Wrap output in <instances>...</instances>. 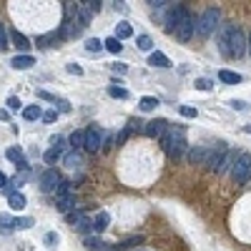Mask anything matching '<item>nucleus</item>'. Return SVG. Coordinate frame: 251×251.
<instances>
[{"label":"nucleus","instance_id":"obj_1","mask_svg":"<svg viewBox=\"0 0 251 251\" xmlns=\"http://www.w3.org/2000/svg\"><path fill=\"white\" fill-rule=\"evenodd\" d=\"M194 28H196V18L191 16V10L186 5H176L171 8V16L166 20V31L176 35V40L188 43L191 35H194Z\"/></svg>","mask_w":251,"mask_h":251},{"label":"nucleus","instance_id":"obj_2","mask_svg":"<svg viewBox=\"0 0 251 251\" xmlns=\"http://www.w3.org/2000/svg\"><path fill=\"white\" fill-rule=\"evenodd\" d=\"M161 143H164V151L176 161V158H181L184 156V149H186V136H184V131L181 128H168L164 138H161Z\"/></svg>","mask_w":251,"mask_h":251},{"label":"nucleus","instance_id":"obj_3","mask_svg":"<svg viewBox=\"0 0 251 251\" xmlns=\"http://www.w3.org/2000/svg\"><path fill=\"white\" fill-rule=\"evenodd\" d=\"M218 18H221V10H218V8H206V10L201 13V18L196 20V28H194L196 38H201V40L209 38V35L216 31Z\"/></svg>","mask_w":251,"mask_h":251},{"label":"nucleus","instance_id":"obj_4","mask_svg":"<svg viewBox=\"0 0 251 251\" xmlns=\"http://www.w3.org/2000/svg\"><path fill=\"white\" fill-rule=\"evenodd\" d=\"M249 50V40L239 25L234 28V33L229 35V58H241Z\"/></svg>","mask_w":251,"mask_h":251},{"label":"nucleus","instance_id":"obj_5","mask_svg":"<svg viewBox=\"0 0 251 251\" xmlns=\"http://www.w3.org/2000/svg\"><path fill=\"white\" fill-rule=\"evenodd\" d=\"M249 176H251V156H249V153H241L239 158L234 161V166H231V179H234L236 184H246Z\"/></svg>","mask_w":251,"mask_h":251},{"label":"nucleus","instance_id":"obj_6","mask_svg":"<svg viewBox=\"0 0 251 251\" xmlns=\"http://www.w3.org/2000/svg\"><path fill=\"white\" fill-rule=\"evenodd\" d=\"M100 146H103V131L96 128V126L85 128V146H83V149L88 153H96V151H100Z\"/></svg>","mask_w":251,"mask_h":251},{"label":"nucleus","instance_id":"obj_7","mask_svg":"<svg viewBox=\"0 0 251 251\" xmlns=\"http://www.w3.org/2000/svg\"><path fill=\"white\" fill-rule=\"evenodd\" d=\"M166 131H168V121H166V118H153V121L146 123L143 134H146V136H151V138H164Z\"/></svg>","mask_w":251,"mask_h":251},{"label":"nucleus","instance_id":"obj_8","mask_svg":"<svg viewBox=\"0 0 251 251\" xmlns=\"http://www.w3.org/2000/svg\"><path fill=\"white\" fill-rule=\"evenodd\" d=\"M58 186H61V173H58L55 168H48L40 176V191L50 194V191H58Z\"/></svg>","mask_w":251,"mask_h":251},{"label":"nucleus","instance_id":"obj_9","mask_svg":"<svg viewBox=\"0 0 251 251\" xmlns=\"http://www.w3.org/2000/svg\"><path fill=\"white\" fill-rule=\"evenodd\" d=\"M91 18H93L91 5H88V3H78V5H76V25H78V28H85L88 23H91Z\"/></svg>","mask_w":251,"mask_h":251},{"label":"nucleus","instance_id":"obj_10","mask_svg":"<svg viewBox=\"0 0 251 251\" xmlns=\"http://www.w3.org/2000/svg\"><path fill=\"white\" fill-rule=\"evenodd\" d=\"M5 158L10 161V164H16L20 171H28V161L23 158V151H20V146H10V149L5 151Z\"/></svg>","mask_w":251,"mask_h":251},{"label":"nucleus","instance_id":"obj_11","mask_svg":"<svg viewBox=\"0 0 251 251\" xmlns=\"http://www.w3.org/2000/svg\"><path fill=\"white\" fill-rule=\"evenodd\" d=\"M234 23H224V25H221V33H218V50L221 53H224L226 58H229V35L234 33Z\"/></svg>","mask_w":251,"mask_h":251},{"label":"nucleus","instance_id":"obj_12","mask_svg":"<svg viewBox=\"0 0 251 251\" xmlns=\"http://www.w3.org/2000/svg\"><path fill=\"white\" fill-rule=\"evenodd\" d=\"M10 66L16 68V70H28V68L35 66V58H33V55H16V58L10 61Z\"/></svg>","mask_w":251,"mask_h":251},{"label":"nucleus","instance_id":"obj_13","mask_svg":"<svg viewBox=\"0 0 251 251\" xmlns=\"http://www.w3.org/2000/svg\"><path fill=\"white\" fill-rule=\"evenodd\" d=\"M70 209H76V194H66V196H58V211L70 214Z\"/></svg>","mask_w":251,"mask_h":251},{"label":"nucleus","instance_id":"obj_14","mask_svg":"<svg viewBox=\"0 0 251 251\" xmlns=\"http://www.w3.org/2000/svg\"><path fill=\"white\" fill-rule=\"evenodd\" d=\"M188 161L191 164H203L206 166V161H209V149H201V146L199 149H191L188 151Z\"/></svg>","mask_w":251,"mask_h":251},{"label":"nucleus","instance_id":"obj_15","mask_svg":"<svg viewBox=\"0 0 251 251\" xmlns=\"http://www.w3.org/2000/svg\"><path fill=\"white\" fill-rule=\"evenodd\" d=\"M149 66H153V68H171V61H168V55L156 50V53L149 55Z\"/></svg>","mask_w":251,"mask_h":251},{"label":"nucleus","instance_id":"obj_16","mask_svg":"<svg viewBox=\"0 0 251 251\" xmlns=\"http://www.w3.org/2000/svg\"><path fill=\"white\" fill-rule=\"evenodd\" d=\"M8 203H10L13 211H20V209H25V196L20 194V191H10V194H8Z\"/></svg>","mask_w":251,"mask_h":251},{"label":"nucleus","instance_id":"obj_17","mask_svg":"<svg viewBox=\"0 0 251 251\" xmlns=\"http://www.w3.org/2000/svg\"><path fill=\"white\" fill-rule=\"evenodd\" d=\"M10 40H13V46H16L18 50H28V48H31V40H28L20 31H13V33H10Z\"/></svg>","mask_w":251,"mask_h":251},{"label":"nucleus","instance_id":"obj_18","mask_svg":"<svg viewBox=\"0 0 251 251\" xmlns=\"http://www.w3.org/2000/svg\"><path fill=\"white\" fill-rule=\"evenodd\" d=\"M134 35V28H131V23H126V20H121L116 25V35L113 38H118V40H123V38H131Z\"/></svg>","mask_w":251,"mask_h":251},{"label":"nucleus","instance_id":"obj_19","mask_svg":"<svg viewBox=\"0 0 251 251\" xmlns=\"http://www.w3.org/2000/svg\"><path fill=\"white\" fill-rule=\"evenodd\" d=\"M43 158H46V164H48V166H55V161L61 158V141H58V143L53 146V149H48L46 153H43Z\"/></svg>","mask_w":251,"mask_h":251},{"label":"nucleus","instance_id":"obj_20","mask_svg":"<svg viewBox=\"0 0 251 251\" xmlns=\"http://www.w3.org/2000/svg\"><path fill=\"white\" fill-rule=\"evenodd\" d=\"M108 229V214L106 211H100L96 218H93V231L96 234H100V231H106Z\"/></svg>","mask_w":251,"mask_h":251},{"label":"nucleus","instance_id":"obj_21","mask_svg":"<svg viewBox=\"0 0 251 251\" xmlns=\"http://www.w3.org/2000/svg\"><path fill=\"white\" fill-rule=\"evenodd\" d=\"M218 78L224 81V83H231V85H236V83H241L244 78H241V73H234V70H221L218 73Z\"/></svg>","mask_w":251,"mask_h":251},{"label":"nucleus","instance_id":"obj_22","mask_svg":"<svg viewBox=\"0 0 251 251\" xmlns=\"http://www.w3.org/2000/svg\"><path fill=\"white\" fill-rule=\"evenodd\" d=\"M103 48H106L108 53H113V55H118L123 50V43L118 40V38H108V40H103Z\"/></svg>","mask_w":251,"mask_h":251},{"label":"nucleus","instance_id":"obj_23","mask_svg":"<svg viewBox=\"0 0 251 251\" xmlns=\"http://www.w3.org/2000/svg\"><path fill=\"white\" fill-rule=\"evenodd\" d=\"M85 218H88V216H85L83 211H70V214H66V221H68L70 226H76V229H78V226L83 224Z\"/></svg>","mask_w":251,"mask_h":251},{"label":"nucleus","instance_id":"obj_24","mask_svg":"<svg viewBox=\"0 0 251 251\" xmlns=\"http://www.w3.org/2000/svg\"><path fill=\"white\" fill-rule=\"evenodd\" d=\"M70 146L73 149H83L85 146V131H73L70 134Z\"/></svg>","mask_w":251,"mask_h":251},{"label":"nucleus","instance_id":"obj_25","mask_svg":"<svg viewBox=\"0 0 251 251\" xmlns=\"http://www.w3.org/2000/svg\"><path fill=\"white\" fill-rule=\"evenodd\" d=\"M23 116H25V121H38V118H43V111H40V106H28L23 111Z\"/></svg>","mask_w":251,"mask_h":251},{"label":"nucleus","instance_id":"obj_26","mask_svg":"<svg viewBox=\"0 0 251 251\" xmlns=\"http://www.w3.org/2000/svg\"><path fill=\"white\" fill-rule=\"evenodd\" d=\"M161 103H158V98H153V96H143L141 98V111H153V108H158Z\"/></svg>","mask_w":251,"mask_h":251},{"label":"nucleus","instance_id":"obj_27","mask_svg":"<svg viewBox=\"0 0 251 251\" xmlns=\"http://www.w3.org/2000/svg\"><path fill=\"white\" fill-rule=\"evenodd\" d=\"M35 224V218H31V216H23V218H13V226L16 229H31Z\"/></svg>","mask_w":251,"mask_h":251},{"label":"nucleus","instance_id":"obj_28","mask_svg":"<svg viewBox=\"0 0 251 251\" xmlns=\"http://www.w3.org/2000/svg\"><path fill=\"white\" fill-rule=\"evenodd\" d=\"M85 50H88V53H100V50H103V40H98V38L85 40Z\"/></svg>","mask_w":251,"mask_h":251},{"label":"nucleus","instance_id":"obj_29","mask_svg":"<svg viewBox=\"0 0 251 251\" xmlns=\"http://www.w3.org/2000/svg\"><path fill=\"white\" fill-rule=\"evenodd\" d=\"M136 43H138V48H141V50H151V48H153L151 35H138V38H136Z\"/></svg>","mask_w":251,"mask_h":251},{"label":"nucleus","instance_id":"obj_30","mask_svg":"<svg viewBox=\"0 0 251 251\" xmlns=\"http://www.w3.org/2000/svg\"><path fill=\"white\" fill-rule=\"evenodd\" d=\"M108 93H111L113 98H128V91H126V88H121V85H111Z\"/></svg>","mask_w":251,"mask_h":251},{"label":"nucleus","instance_id":"obj_31","mask_svg":"<svg viewBox=\"0 0 251 251\" xmlns=\"http://www.w3.org/2000/svg\"><path fill=\"white\" fill-rule=\"evenodd\" d=\"M43 241H46V246H50V249H55V244H58V241H61V236H58L55 231H48V234H46V239H43Z\"/></svg>","mask_w":251,"mask_h":251},{"label":"nucleus","instance_id":"obj_32","mask_svg":"<svg viewBox=\"0 0 251 251\" xmlns=\"http://www.w3.org/2000/svg\"><path fill=\"white\" fill-rule=\"evenodd\" d=\"M136 244H143V236H131V239L121 241V246H123L126 251H131V246H136Z\"/></svg>","mask_w":251,"mask_h":251},{"label":"nucleus","instance_id":"obj_33","mask_svg":"<svg viewBox=\"0 0 251 251\" xmlns=\"http://www.w3.org/2000/svg\"><path fill=\"white\" fill-rule=\"evenodd\" d=\"M66 166H68V168L81 166V156H78V153H68V156H66Z\"/></svg>","mask_w":251,"mask_h":251},{"label":"nucleus","instance_id":"obj_34","mask_svg":"<svg viewBox=\"0 0 251 251\" xmlns=\"http://www.w3.org/2000/svg\"><path fill=\"white\" fill-rule=\"evenodd\" d=\"M194 85L199 88V91H211V85H214V83H211L209 78H196V83H194Z\"/></svg>","mask_w":251,"mask_h":251},{"label":"nucleus","instance_id":"obj_35","mask_svg":"<svg viewBox=\"0 0 251 251\" xmlns=\"http://www.w3.org/2000/svg\"><path fill=\"white\" fill-rule=\"evenodd\" d=\"M8 48V33H5V25L0 23V50Z\"/></svg>","mask_w":251,"mask_h":251},{"label":"nucleus","instance_id":"obj_36","mask_svg":"<svg viewBox=\"0 0 251 251\" xmlns=\"http://www.w3.org/2000/svg\"><path fill=\"white\" fill-rule=\"evenodd\" d=\"M43 121H46V123H55L58 121V111L53 108V111H46V113H43Z\"/></svg>","mask_w":251,"mask_h":251},{"label":"nucleus","instance_id":"obj_37","mask_svg":"<svg viewBox=\"0 0 251 251\" xmlns=\"http://www.w3.org/2000/svg\"><path fill=\"white\" fill-rule=\"evenodd\" d=\"M179 113H181L184 118H196V108H191V106H181Z\"/></svg>","mask_w":251,"mask_h":251},{"label":"nucleus","instance_id":"obj_38","mask_svg":"<svg viewBox=\"0 0 251 251\" xmlns=\"http://www.w3.org/2000/svg\"><path fill=\"white\" fill-rule=\"evenodd\" d=\"M8 108H10V111H18V108H20V98H18V96H10V98H8Z\"/></svg>","mask_w":251,"mask_h":251},{"label":"nucleus","instance_id":"obj_39","mask_svg":"<svg viewBox=\"0 0 251 251\" xmlns=\"http://www.w3.org/2000/svg\"><path fill=\"white\" fill-rule=\"evenodd\" d=\"M68 73H73V76H83V68L78 63H68Z\"/></svg>","mask_w":251,"mask_h":251},{"label":"nucleus","instance_id":"obj_40","mask_svg":"<svg viewBox=\"0 0 251 251\" xmlns=\"http://www.w3.org/2000/svg\"><path fill=\"white\" fill-rule=\"evenodd\" d=\"M111 70H113V73H128V63H113Z\"/></svg>","mask_w":251,"mask_h":251},{"label":"nucleus","instance_id":"obj_41","mask_svg":"<svg viewBox=\"0 0 251 251\" xmlns=\"http://www.w3.org/2000/svg\"><path fill=\"white\" fill-rule=\"evenodd\" d=\"M38 98H43V100H48V103H58V98H55L53 93H46V91H38Z\"/></svg>","mask_w":251,"mask_h":251},{"label":"nucleus","instance_id":"obj_42","mask_svg":"<svg viewBox=\"0 0 251 251\" xmlns=\"http://www.w3.org/2000/svg\"><path fill=\"white\" fill-rule=\"evenodd\" d=\"M85 246L91 249V251H96V249H100L103 244H100V239H85Z\"/></svg>","mask_w":251,"mask_h":251},{"label":"nucleus","instance_id":"obj_43","mask_svg":"<svg viewBox=\"0 0 251 251\" xmlns=\"http://www.w3.org/2000/svg\"><path fill=\"white\" fill-rule=\"evenodd\" d=\"M55 106H58V111H63V113H68V111H70V103H68V100H61V98H58Z\"/></svg>","mask_w":251,"mask_h":251},{"label":"nucleus","instance_id":"obj_44","mask_svg":"<svg viewBox=\"0 0 251 251\" xmlns=\"http://www.w3.org/2000/svg\"><path fill=\"white\" fill-rule=\"evenodd\" d=\"M231 108H236V111H244V108H246V103H244V100H231Z\"/></svg>","mask_w":251,"mask_h":251},{"label":"nucleus","instance_id":"obj_45","mask_svg":"<svg viewBox=\"0 0 251 251\" xmlns=\"http://www.w3.org/2000/svg\"><path fill=\"white\" fill-rule=\"evenodd\" d=\"M0 121H8V111H3V108H0Z\"/></svg>","mask_w":251,"mask_h":251},{"label":"nucleus","instance_id":"obj_46","mask_svg":"<svg viewBox=\"0 0 251 251\" xmlns=\"http://www.w3.org/2000/svg\"><path fill=\"white\" fill-rule=\"evenodd\" d=\"M5 181H8V179H5V173H0V188L5 186Z\"/></svg>","mask_w":251,"mask_h":251},{"label":"nucleus","instance_id":"obj_47","mask_svg":"<svg viewBox=\"0 0 251 251\" xmlns=\"http://www.w3.org/2000/svg\"><path fill=\"white\" fill-rule=\"evenodd\" d=\"M244 131H246V134H249V136H251V123H249V126H246V128H244Z\"/></svg>","mask_w":251,"mask_h":251},{"label":"nucleus","instance_id":"obj_48","mask_svg":"<svg viewBox=\"0 0 251 251\" xmlns=\"http://www.w3.org/2000/svg\"><path fill=\"white\" fill-rule=\"evenodd\" d=\"M249 53H251V35H249Z\"/></svg>","mask_w":251,"mask_h":251}]
</instances>
